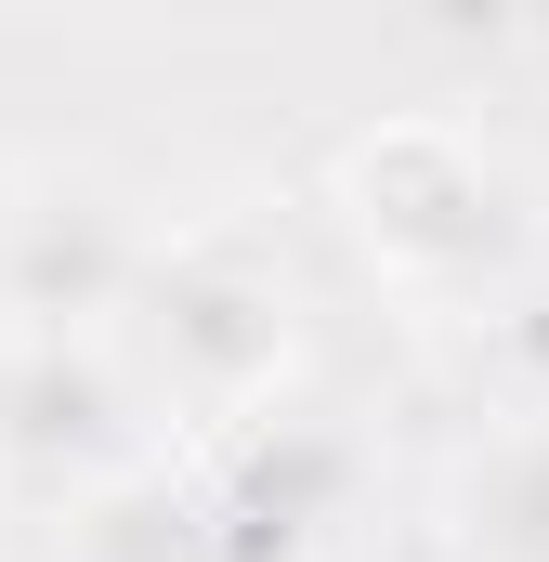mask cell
<instances>
[{"mask_svg": "<svg viewBox=\"0 0 549 562\" xmlns=\"http://www.w3.org/2000/svg\"><path fill=\"white\" fill-rule=\"evenodd\" d=\"M340 223L418 301H471V288H497L537 249L524 170L471 119H432V105H393V119H367V132L340 144Z\"/></svg>", "mask_w": 549, "mask_h": 562, "instance_id": "obj_1", "label": "cell"}, {"mask_svg": "<svg viewBox=\"0 0 549 562\" xmlns=\"http://www.w3.org/2000/svg\"><path fill=\"white\" fill-rule=\"evenodd\" d=\"M132 301H144V340H157V380L183 406H210V419L274 406V380L301 353V301H288V276L249 236H197V249L144 262Z\"/></svg>", "mask_w": 549, "mask_h": 562, "instance_id": "obj_2", "label": "cell"}, {"mask_svg": "<svg viewBox=\"0 0 549 562\" xmlns=\"http://www.w3.org/2000/svg\"><path fill=\"white\" fill-rule=\"evenodd\" d=\"M144 262L157 249L132 236V210L105 183H40L0 223V314H13V340H92L105 314H132Z\"/></svg>", "mask_w": 549, "mask_h": 562, "instance_id": "obj_3", "label": "cell"}, {"mask_svg": "<svg viewBox=\"0 0 549 562\" xmlns=\"http://www.w3.org/2000/svg\"><path fill=\"white\" fill-rule=\"evenodd\" d=\"M0 458L26 484H105L132 471V380L92 340H13L0 353Z\"/></svg>", "mask_w": 549, "mask_h": 562, "instance_id": "obj_4", "label": "cell"}, {"mask_svg": "<svg viewBox=\"0 0 549 562\" xmlns=\"http://www.w3.org/2000/svg\"><path fill=\"white\" fill-rule=\"evenodd\" d=\"M340 484H354V458L327 445L314 419H274L249 458H236V484L210 497V562H301L314 550V524L340 510Z\"/></svg>", "mask_w": 549, "mask_h": 562, "instance_id": "obj_5", "label": "cell"}, {"mask_svg": "<svg viewBox=\"0 0 549 562\" xmlns=\"http://www.w3.org/2000/svg\"><path fill=\"white\" fill-rule=\"evenodd\" d=\"M66 562H210V510L170 471H105L66 497Z\"/></svg>", "mask_w": 549, "mask_h": 562, "instance_id": "obj_6", "label": "cell"}, {"mask_svg": "<svg viewBox=\"0 0 549 562\" xmlns=\"http://www.w3.org/2000/svg\"><path fill=\"white\" fill-rule=\"evenodd\" d=\"M458 562H549V419L497 431L458 471Z\"/></svg>", "mask_w": 549, "mask_h": 562, "instance_id": "obj_7", "label": "cell"}]
</instances>
